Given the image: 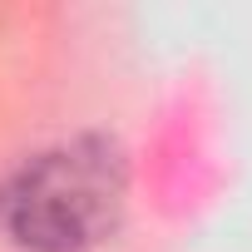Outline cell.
<instances>
[{"label":"cell","mask_w":252,"mask_h":252,"mask_svg":"<svg viewBox=\"0 0 252 252\" xmlns=\"http://www.w3.org/2000/svg\"><path fill=\"white\" fill-rule=\"evenodd\" d=\"M129 208V158L109 134L64 139L25 158L0 188V227L25 252H89Z\"/></svg>","instance_id":"cell-1"}]
</instances>
